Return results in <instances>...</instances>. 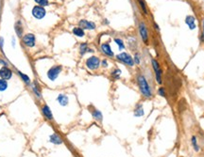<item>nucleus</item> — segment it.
Masks as SVG:
<instances>
[{
	"label": "nucleus",
	"mask_w": 204,
	"mask_h": 157,
	"mask_svg": "<svg viewBox=\"0 0 204 157\" xmlns=\"http://www.w3.org/2000/svg\"><path fill=\"white\" fill-rule=\"evenodd\" d=\"M136 82L137 85L139 87V91L141 92L143 97H145L146 99H150L153 97V92L150 87L148 79L142 73H138L136 75Z\"/></svg>",
	"instance_id": "obj_1"
},
{
	"label": "nucleus",
	"mask_w": 204,
	"mask_h": 157,
	"mask_svg": "<svg viewBox=\"0 0 204 157\" xmlns=\"http://www.w3.org/2000/svg\"><path fill=\"white\" fill-rule=\"evenodd\" d=\"M151 66L153 68V71H154L155 73V78H156V82L158 84L161 85L163 83V72H162V68L160 66V63L158 62V60L155 58H151Z\"/></svg>",
	"instance_id": "obj_2"
},
{
	"label": "nucleus",
	"mask_w": 204,
	"mask_h": 157,
	"mask_svg": "<svg viewBox=\"0 0 204 157\" xmlns=\"http://www.w3.org/2000/svg\"><path fill=\"white\" fill-rule=\"evenodd\" d=\"M86 67L91 71H96L99 68V66L101 65V61H100L99 58L96 56H90L89 58H87V60L85 62Z\"/></svg>",
	"instance_id": "obj_3"
},
{
	"label": "nucleus",
	"mask_w": 204,
	"mask_h": 157,
	"mask_svg": "<svg viewBox=\"0 0 204 157\" xmlns=\"http://www.w3.org/2000/svg\"><path fill=\"white\" fill-rule=\"evenodd\" d=\"M116 59L119 61H121L122 63H124L125 65L127 66H129V67H133L134 64V60H133V58L128 53H120L117 56H116Z\"/></svg>",
	"instance_id": "obj_4"
},
{
	"label": "nucleus",
	"mask_w": 204,
	"mask_h": 157,
	"mask_svg": "<svg viewBox=\"0 0 204 157\" xmlns=\"http://www.w3.org/2000/svg\"><path fill=\"white\" fill-rule=\"evenodd\" d=\"M62 71V66L61 65H55L51 67L47 72H46V75H47V78L50 81H55V80L58 78V76L60 75V73Z\"/></svg>",
	"instance_id": "obj_5"
},
{
	"label": "nucleus",
	"mask_w": 204,
	"mask_h": 157,
	"mask_svg": "<svg viewBox=\"0 0 204 157\" xmlns=\"http://www.w3.org/2000/svg\"><path fill=\"white\" fill-rule=\"evenodd\" d=\"M139 33H140V36H141V39H142L143 42L146 43V44H148V39H149L148 30L146 25L144 24V23H140L139 24Z\"/></svg>",
	"instance_id": "obj_6"
},
{
	"label": "nucleus",
	"mask_w": 204,
	"mask_h": 157,
	"mask_svg": "<svg viewBox=\"0 0 204 157\" xmlns=\"http://www.w3.org/2000/svg\"><path fill=\"white\" fill-rule=\"evenodd\" d=\"M45 9L43 7H41V6H35L34 8L32 9V15L33 17L36 18V19H43V17L45 16Z\"/></svg>",
	"instance_id": "obj_7"
},
{
	"label": "nucleus",
	"mask_w": 204,
	"mask_h": 157,
	"mask_svg": "<svg viewBox=\"0 0 204 157\" xmlns=\"http://www.w3.org/2000/svg\"><path fill=\"white\" fill-rule=\"evenodd\" d=\"M23 43L28 46V47H33L35 45V36L31 34V33H28V34H26L22 39Z\"/></svg>",
	"instance_id": "obj_8"
},
{
	"label": "nucleus",
	"mask_w": 204,
	"mask_h": 157,
	"mask_svg": "<svg viewBox=\"0 0 204 157\" xmlns=\"http://www.w3.org/2000/svg\"><path fill=\"white\" fill-rule=\"evenodd\" d=\"M12 76V71L9 68L8 66H3L1 69H0V77L1 79L4 80H9Z\"/></svg>",
	"instance_id": "obj_9"
},
{
	"label": "nucleus",
	"mask_w": 204,
	"mask_h": 157,
	"mask_svg": "<svg viewBox=\"0 0 204 157\" xmlns=\"http://www.w3.org/2000/svg\"><path fill=\"white\" fill-rule=\"evenodd\" d=\"M42 113H43V117L47 119V121H53L54 119V117H53V113L51 111V109H50V107L47 105H43L42 106Z\"/></svg>",
	"instance_id": "obj_10"
},
{
	"label": "nucleus",
	"mask_w": 204,
	"mask_h": 157,
	"mask_svg": "<svg viewBox=\"0 0 204 157\" xmlns=\"http://www.w3.org/2000/svg\"><path fill=\"white\" fill-rule=\"evenodd\" d=\"M30 88H31L33 94L37 97L38 99H42V91H41V87H40L39 83L37 81L32 82L30 85Z\"/></svg>",
	"instance_id": "obj_11"
},
{
	"label": "nucleus",
	"mask_w": 204,
	"mask_h": 157,
	"mask_svg": "<svg viewBox=\"0 0 204 157\" xmlns=\"http://www.w3.org/2000/svg\"><path fill=\"white\" fill-rule=\"evenodd\" d=\"M79 28H81L82 29H88V30H93V29L96 28V24L93 22L87 21V20H81L79 23Z\"/></svg>",
	"instance_id": "obj_12"
},
{
	"label": "nucleus",
	"mask_w": 204,
	"mask_h": 157,
	"mask_svg": "<svg viewBox=\"0 0 204 157\" xmlns=\"http://www.w3.org/2000/svg\"><path fill=\"white\" fill-rule=\"evenodd\" d=\"M101 51L104 53V54L107 56H110V58H113V56H115V54H113V50L111 48V46H110L109 43H103V44H101Z\"/></svg>",
	"instance_id": "obj_13"
},
{
	"label": "nucleus",
	"mask_w": 204,
	"mask_h": 157,
	"mask_svg": "<svg viewBox=\"0 0 204 157\" xmlns=\"http://www.w3.org/2000/svg\"><path fill=\"white\" fill-rule=\"evenodd\" d=\"M90 112H91L92 117L96 119V121H102L103 115H102V113L100 112L98 109H96V108H95V107H92V109H90Z\"/></svg>",
	"instance_id": "obj_14"
},
{
	"label": "nucleus",
	"mask_w": 204,
	"mask_h": 157,
	"mask_svg": "<svg viewBox=\"0 0 204 157\" xmlns=\"http://www.w3.org/2000/svg\"><path fill=\"white\" fill-rule=\"evenodd\" d=\"M57 102H58L62 106H66L69 103L68 96L63 94V93H61V94H59L58 97H57Z\"/></svg>",
	"instance_id": "obj_15"
},
{
	"label": "nucleus",
	"mask_w": 204,
	"mask_h": 157,
	"mask_svg": "<svg viewBox=\"0 0 204 157\" xmlns=\"http://www.w3.org/2000/svg\"><path fill=\"white\" fill-rule=\"evenodd\" d=\"M49 141L52 143V144H54V145H61L62 144V138L58 134H52L51 136H49Z\"/></svg>",
	"instance_id": "obj_16"
},
{
	"label": "nucleus",
	"mask_w": 204,
	"mask_h": 157,
	"mask_svg": "<svg viewBox=\"0 0 204 157\" xmlns=\"http://www.w3.org/2000/svg\"><path fill=\"white\" fill-rule=\"evenodd\" d=\"M186 25H188L190 29H195L196 28V19L194 16H187L185 19Z\"/></svg>",
	"instance_id": "obj_17"
},
{
	"label": "nucleus",
	"mask_w": 204,
	"mask_h": 157,
	"mask_svg": "<svg viewBox=\"0 0 204 157\" xmlns=\"http://www.w3.org/2000/svg\"><path fill=\"white\" fill-rule=\"evenodd\" d=\"M17 73H18V75L20 76V77H21V79L23 80V82H24L26 86H29V87H30V85H31V80H30V78H29V76L26 75V73L21 72L20 71H18Z\"/></svg>",
	"instance_id": "obj_18"
},
{
	"label": "nucleus",
	"mask_w": 204,
	"mask_h": 157,
	"mask_svg": "<svg viewBox=\"0 0 204 157\" xmlns=\"http://www.w3.org/2000/svg\"><path fill=\"white\" fill-rule=\"evenodd\" d=\"M145 114V112H144V109H143V105L141 103H138V105H136V107L134 109V117H137V118H139V117H142Z\"/></svg>",
	"instance_id": "obj_19"
},
{
	"label": "nucleus",
	"mask_w": 204,
	"mask_h": 157,
	"mask_svg": "<svg viewBox=\"0 0 204 157\" xmlns=\"http://www.w3.org/2000/svg\"><path fill=\"white\" fill-rule=\"evenodd\" d=\"M14 29H15V32H16V34H17L18 37H21L23 35V25H22L21 21L16 22Z\"/></svg>",
	"instance_id": "obj_20"
},
{
	"label": "nucleus",
	"mask_w": 204,
	"mask_h": 157,
	"mask_svg": "<svg viewBox=\"0 0 204 157\" xmlns=\"http://www.w3.org/2000/svg\"><path fill=\"white\" fill-rule=\"evenodd\" d=\"M121 70L120 69H115L113 70L112 72H111V76L113 80H117L120 78V76H121Z\"/></svg>",
	"instance_id": "obj_21"
},
{
	"label": "nucleus",
	"mask_w": 204,
	"mask_h": 157,
	"mask_svg": "<svg viewBox=\"0 0 204 157\" xmlns=\"http://www.w3.org/2000/svg\"><path fill=\"white\" fill-rule=\"evenodd\" d=\"M73 34L77 37L81 38V37L85 35V33H84V30H83L81 28H73Z\"/></svg>",
	"instance_id": "obj_22"
},
{
	"label": "nucleus",
	"mask_w": 204,
	"mask_h": 157,
	"mask_svg": "<svg viewBox=\"0 0 204 157\" xmlns=\"http://www.w3.org/2000/svg\"><path fill=\"white\" fill-rule=\"evenodd\" d=\"M91 52L92 50H89L88 48V45H87V43H81V46H79V54L81 56L85 55L87 52Z\"/></svg>",
	"instance_id": "obj_23"
},
{
	"label": "nucleus",
	"mask_w": 204,
	"mask_h": 157,
	"mask_svg": "<svg viewBox=\"0 0 204 157\" xmlns=\"http://www.w3.org/2000/svg\"><path fill=\"white\" fill-rule=\"evenodd\" d=\"M138 3H139L140 7H141L143 12L145 13V14H148V7H146L145 0H138Z\"/></svg>",
	"instance_id": "obj_24"
},
{
	"label": "nucleus",
	"mask_w": 204,
	"mask_h": 157,
	"mask_svg": "<svg viewBox=\"0 0 204 157\" xmlns=\"http://www.w3.org/2000/svg\"><path fill=\"white\" fill-rule=\"evenodd\" d=\"M8 89V82L7 80L0 79V91H5Z\"/></svg>",
	"instance_id": "obj_25"
},
{
	"label": "nucleus",
	"mask_w": 204,
	"mask_h": 157,
	"mask_svg": "<svg viewBox=\"0 0 204 157\" xmlns=\"http://www.w3.org/2000/svg\"><path fill=\"white\" fill-rule=\"evenodd\" d=\"M191 142H192V145L194 147V150H195L196 152H199V146L198 144V140H197V138L195 136H192V139H191Z\"/></svg>",
	"instance_id": "obj_26"
},
{
	"label": "nucleus",
	"mask_w": 204,
	"mask_h": 157,
	"mask_svg": "<svg viewBox=\"0 0 204 157\" xmlns=\"http://www.w3.org/2000/svg\"><path fill=\"white\" fill-rule=\"evenodd\" d=\"M115 42L116 44L118 45L119 50H123V49H125V44H124V42L122 41L121 39H115Z\"/></svg>",
	"instance_id": "obj_27"
},
{
	"label": "nucleus",
	"mask_w": 204,
	"mask_h": 157,
	"mask_svg": "<svg viewBox=\"0 0 204 157\" xmlns=\"http://www.w3.org/2000/svg\"><path fill=\"white\" fill-rule=\"evenodd\" d=\"M158 94L161 97H163V98H165L166 97V91L163 87H160V88L158 89Z\"/></svg>",
	"instance_id": "obj_28"
},
{
	"label": "nucleus",
	"mask_w": 204,
	"mask_h": 157,
	"mask_svg": "<svg viewBox=\"0 0 204 157\" xmlns=\"http://www.w3.org/2000/svg\"><path fill=\"white\" fill-rule=\"evenodd\" d=\"M34 1L41 7H45L48 5V0H34Z\"/></svg>",
	"instance_id": "obj_29"
},
{
	"label": "nucleus",
	"mask_w": 204,
	"mask_h": 157,
	"mask_svg": "<svg viewBox=\"0 0 204 157\" xmlns=\"http://www.w3.org/2000/svg\"><path fill=\"white\" fill-rule=\"evenodd\" d=\"M133 60H134V64H136V65L140 64V62H141V58H140V55L138 54V53H136V54L134 55Z\"/></svg>",
	"instance_id": "obj_30"
},
{
	"label": "nucleus",
	"mask_w": 204,
	"mask_h": 157,
	"mask_svg": "<svg viewBox=\"0 0 204 157\" xmlns=\"http://www.w3.org/2000/svg\"><path fill=\"white\" fill-rule=\"evenodd\" d=\"M201 42H204V19L202 21V34H201Z\"/></svg>",
	"instance_id": "obj_31"
},
{
	"label": "nucleus",
	"mask_w": 204,
	"mask_h": 157,
	"mask_svg": "<svg viewBox=\"0 0 204 157\" xmlns=\"http://www.w3.org/2000/svg\"><path fill=\"white\" fill-rule=\"evenodd\" d=\"M101 66H102V67H104V68H106V67H108V61H107L106 59H104V60H102V61H101Z\"/></svg>",
	"instance_id": "obj_32"
},
{
	"label": "nucleus",
	"mask_w": 204,
	"mask_h": 157,
	"mask_svg": "<svg viewBox=\"0 0 204 157\" xmlns=\"http://www.w3.org/2000/svg\"><path fill=\"white\" fill-rule=\"evenodd\" d=\"M3 43H4V39L2 38V37H0V48H3Z\"/></svg>",
	"instance_id": "obj_33"
},
{
	"label": "nucleus",
	"mask_w": 204,
	"mask_h": 157,
	"mask_svg": "<svg viewBox=\"0 0 204 157\" xmlns=\"http://www.w3.org/2000/svg\"><path fill=\"white\" fill-rule=\"evenodd\" d=\"M0 63H2V65H4V66H8V63L4 60H2V59H0Z\"/></svg>",
	"instance_id": "obj_34"
}]
</instances>
